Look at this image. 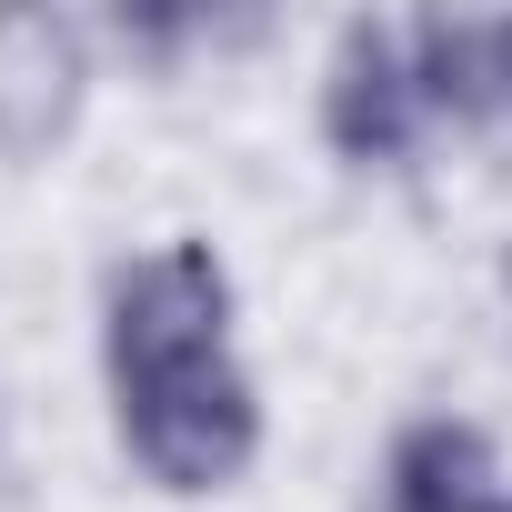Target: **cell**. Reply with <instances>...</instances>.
Wrapping results in <instances>:
<instances>
[{
	"mask_svg": "<svg viewBox=\"0 0 512 512\" xmlns=\"http://www.w3.org/2000/svg\"><path fill=\"white\" fill-rule=\"evenodd\" d=\"M81 101V41L51 11H0V151H41Z\"/></svg>",
	"mask_w": 512,
	"mask_h": 512,
	"instance_id": "cell-3",
	"label": "cell"
},
{
	"mask_svg": "<svg viewBox=\"0 0 512 512\" xmlns=\"http://www.w3.org/2000/svg\"><path fill=\"white\" fill-rule=\"evenodd\" d=\"M482 111L512 121V21H482Z\"/></svg>",
	"mask_w": 512,
	"mask_h": 512,
	"instance_id": "cell-5",
	"label": "cell"
},
{
	"mask_svg": "<svg viewBox=\"0 0 512 512\" xmlns=\"http://www.w3.org/2000/svg\"><path fill=\"white\" fill-rule=\"evenodd\" d=\"M502 282H512V262H502Z\"/></svg>",
	"mask_w": 512,
	"mask_h": 512,
	"instance_id": "cell-6",
	"label": "cell"
},
{
	"mask_svg": "<svg viewBox=\"0 0 512 512\" xmlns=\"http://www.w3.org/2000/svg\"><path fill=\"white\" fill-rule=\"evenodd\" d=\"M412 111H422V81H412L402 41H392L382 21H352V31H342V61H332V101H322L332 141H342L352 161H392V151L412 141Z\"/></svg>",
	"mask_w": 512,
	"mask_h": 512,
	"instance_id": "cell-2",
	"label": "cell"
},
{
	"mask_svg": "<svg viewBox=\"0 0 512 512\" xmlns=\"http://www.w3.org/2000/svg\"><path fill=\"white\" fill-rule=\"evenodd\" d=\"M392 512H502L492 442L472 422H412L392 452Z\"/></svg>",
	"mask_w": 512,
	"mask_h": 512,
	"instance_id": "cell-4",
	"label": "cell"
},
{
	"mask_svg": "<svg viewBox=\"0 0 512 512\" xmlns=\"http://www.w3.org/2000/svg\"><path fill=\"white\" fill-rule=\"evenodd\" d=\"M231 282L211 262V241H171L151 262L121 272L111 292V392H121V442L151 482L211 492L251 462L262 412L251 382L231 372Z\"/></svg>",
	"mask_w": 512,
	"mask_h": 512,
	"instance_id": "cell-1",
	"label": "cell"
}]
</instances>
